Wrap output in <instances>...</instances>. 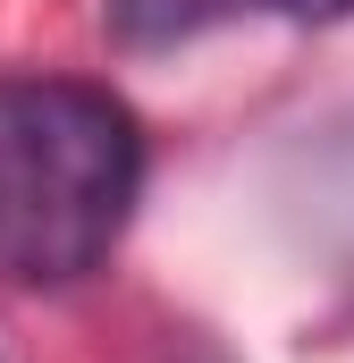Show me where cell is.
Here are the masks:
<instances>
[{"instance_id":"obj_1","label":"cell","mask_w":354,"mask_h":363,"mask_svg":"<svg viewBox=\"0 0 354 363\" xmlns=\"http://www.w3.org/2000/svg\"><path fill=\"white\" fill-rule=\"evenodd\" d=\"M144 194V127L110 85L0 77V279H93Z\"/></svg>"},{"instance_id":"obj_2","label":"cell","mask_w":354,"mask_h":363,"mask_svg":"<svg viewBox=\"0 0 354 363\" xmlns=\"http://www.w3.org/2000/svg\"><path fill=\"white\" fill-rule=\"evenodd\" d=\"M270 9H278V17H346L354 0H270Z\"/></svg>"}]
</instances>
